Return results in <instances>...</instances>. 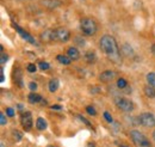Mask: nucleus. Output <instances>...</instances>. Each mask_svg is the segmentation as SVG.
<instances>
[{"mask_svg": "<svg viewBox=\"0 0 155 147\" xmlns=\"http://www.w3.org/2000/svg\"><path fill=\"white\" fill-rule=\"evenodd\" d=\"M55 35H56V39L60 42H67L71 38V32L64 29V28H58L55 30Z\"/></svg>", "mask_w": 155, "mask_h": 147, "instance_id": "8", "label": "nucleus"}, {"mask_svg": "<svg viewBox=\"0 0 155 147\" xmlns=\"http://www.w3.org/2000/svg\"><path fill=\"white\" fill-rule=\"evenodd\" d=\"M0 123H1V126H5L6 123H7V120H6V116H5V114H0Z\"/></svg>", "mask_w": 155, "mask_h": 147, "instance_id": "26", "label": "nucleus"}, {"mask_svg": "<svg viewBox=\"0 0 155 147\" xmlns=\"http://www.w3.org/2000/svg\"><path fill=\"white\" fill-rule=\"evenodd\" d=\"M78 117H79V118H80V120H81V121H82V122H85V123H86V125H87V126H91V123H90V122H88V121H87V120H86V118H85V117H82V116H81V115H78Z\"/></svg>", "mask_w": 155, "mask_h": 147, "instance_id": "31", "label": "nucleus"}, {"mask_svg": "<svg viewBox=\"0 0 155 147\" xmlns=\"http://www.w3.org/2000/svg\"><path fill=\"white\" fill-rule=\"evenodd\" d=\"M38 67L41 70H43V71H48L49 68H50V65L48 63V62H44V61H41L38 63Z\"/></svg>", "mask_w": 155, "mask_h": 147, "instance_id": "22", "label": "nucleus"}, {"mask_svg": "<svg viewBox=\"0 0 155 147\" xmlns=\"http://www.w3.org/2000/svg\"><path fill=\"white\" fill-rule=\"evenodd\" d=\"M150 50H152V53H153V55H155V44L152 46V48H150Z\"/></svg>", "mask_w": 155, "mask_h": 147, "instance_id": "34", "label": "nucleus"}, {"mask_svg": "<svg viewBox=\"0 0 155 147\" xmlns=\"http://www.w3.org/2000/svg\"><path fill=\"white\" fill-rule=\"evenodd\" d=\"M36 127H37L38 130H44L47 128V121L44 118H42V117H38L37 121H36Z\"/></svg>", "mask_w": 155, "mask_h": 147, "instance_id": "18", "label": "nucleus"}, {"mask_svg": "<svg viewBox=\"0 0 155 147\" xmlns=\"http://www.w3.org/2000/svg\"><path fill=\"white\" fill-rule=\"evenodd\" d=\"M58 86H60V81H58V79H51L50 81H49V84H48V89H49V91L50 92H56L58 89Z\"/></svg>", "mask_w": 155, "mask_h": 147, "instance_id": "13", "label": "nucleus"}, {"mask_svg": "<svg viewBox=\"0 0 155 147\" xmlns=\"http://www.w3.org/2000/svg\"><path fill=\"white\" fill-rule=\"evenodd\" d=\"M103 115H104V118H105V120H106V121H107L109 123H112V121H114V120H112V117H111V115H110V112H107V111H105V112H104Z\"/></svg>", "mask_w": 155, "mask_h": 147, "instance_id": "24", "label": "nucleus"}, {"mask_svg": "<svg viewBox=\"0 0 155 147\" xmlns=\"http://www.w3.org/2000/svg\"><path fill=\"white\" fill-rule=\"evenodd\" d=\"M146 79H147V81H148L149 85H152L153 87H155V72L148 73L147 74V77H146Z\"/></svg>", "mask_w": 155, "mask_h": 147, "instance_id": "20", "label": "nucleus"}, {"mask_svg": "<svg viewBox=\"0 0 155 147\" xmlns=\"http://www.w3.org/2000/svg\"><path fill=\"white\" fill-rule=\"evenodd\" d=\"M6 115L10 116V117H13L15 116V110L12 108H6Z\"/></svg>", "mask_w": 155, "mask_h": 147, "instance_id": "28", "label": "nucleus"}, {"mask_svg": "<svg viewBox=\"0 0 155 147\" xmlns=\"http://www.w3.org/2000/svg\"><path fill=\"white\" fill-rule=\"evenodd\" d=\"M86 111H87L90 115H92V116H96V115H97V111H96V109H94L93 107H87V108H86Z\"/></svg>", "mask_w": 155, "mask_h": 147, "instance_id": "25", "label": "nucleus"}, {"mask_svg": "<svg viewBox=\"0 0 155 147\" xmlns=\"http://www.w3.org/2000/svg\"><path fill=\"white\" fill-rule=\"evenodd\" d=\"M18 109H19V110L23 109V105H21V104H18Z\"/></svg>", "mask_w": 155, "mask_h": 147, "instance_id": "36", "label": "nucleus"}, {"mask_svg": "<svg viewBox=\"0 0 155 147\" xmlns=\"http://www.w3.org/2000/svg\"><path fill=\"white\" fill-rule=\"evenodd\" d=\"M117 86H118V89H125V87L128 86V83H127L125 79L119 78V79L117 80Z\"/></svg>", "mask_w": 155, "mask_h": 147, "instance_id": "21", "label": "nucleus"}, {"mask_svg": "<svg viewBox=\"0 0 155 147\" xmlns=\"http://www.w3.org/2000/svg\"><path fill=\"white\" fill-rule=\"evenodd\" d=\"M138 122L144 127H155V116L150 112H143L140 115Z\"/></svg>", "mask_w": 155, "mask_h": 147, "instance_id": "4", "label": "nucleus"}, {"mask_svg": "<svg viewBox=\"0 0 155 147\" xmlns=\"http://www.w3.org/2000/svg\"><path fill=\"white\" fill-rule=\"evenodd\" d=\"M119 147H127V146H119Z\"/></svg>", "mask_w": 155, "mask_h": 147, "instance_id": "39", "label": "nucleus"}, {"mask_svg": "<svg viewBox=\"0 0 155 147\" xmlns=\"http://www.w3.org/2000/svg\"><path fill=\"white\" fill-rule=\"evenodd\" d=\"M80 29L81 31L87 35V36H92L98 31V25L96 20L92 18H82L80 22Z\"/></svg>", "mask_w": 155, "mask_h": 147, "instance_id": "2", "label": "nucleus"}, {"mask_svg": "<svg viewBox=\"0 0 155 147\" xmlns=\"http://www.w3.org/2000/svg\"><path fill=\"white\" fill-rule=\"evenodd\" d=\"M13 136H15V140L16 141H19L20 139H21V134H20V132H18V130L13 132Z\"/></svg>", "mask_w": 155, "mask_h": 147, "instance_id": "29", "label": "nucleus"}, {"mask_svg": "<svg viewBox=\"0 0 155 147\" xmlns=\"http://www.w3.org/2000/svg\"><path fill=\"white\" fill-rule=\"evenodd\" d=\"M67 55H68V57H71V60H79L80 53H79V50H78L77 48L71 47V48H68V50H67Z\"/></svg>", "mask_w": 155, "mask_h": 147, "instance_id": "12", "label": "nucleus"}, {"mask_svg": "<svg viewBox=\"0 0 155 147\" xmlns=\"http://www.w3.org/2000/svg\"><path fill=\"white\" fill-rule=\"evenodd\" d=\"M20 122H21L23 128L25 129L26 132H29L30 129L32 128V125H34L31 112H30V111H25V112H23L21 116H20Z\"/></svg>", "mask_w": 155, "mask_h": 147, "instance_id": "6", "label": "nucleus"}, {"mask_svg": "<svg viewBox=\"0 0 155 147\" xmlns=\"http://www.w3.org/2000/svg\"><path fill=\"white\" fill-rule=\"evenodd\" d=\"M130 138L137 147H150L149 140L138 130H130Z\"/></svg>", "mask_w": 155, "mask_h": 147, "instance_id": "3", "label": "nucleus"}, {"mask_svg": "<svg viewBox=\"0 0 155 147\" xmlns=\"http://www.w3.org/2000/svg\"><path fill=\"white\" fill-rule=\"evenodd\" d=\"M0 147H5V146H4V144H2V142L0 144Z\"/></svg>", "mask_w": 155, "mask_h": 147, "instance_id": "38", "label": "nucleus"}, {"mask_svg": "<svg viewBox=\"0 0 155 147\" xmlns=\"http://www.w3.org/2000/svg\"><path fill=\"white\" fill-rule=\"evenodd\" d=\"M153 139H154V140H155V130H154V132H153Z\"/></svg>", "mask_w": 155, "mask_h": 147, "instance_id": "37", "label": "nucleus"}, {"mask_svg": "<svg viewBox=\"0 0 155 147\" xmlns=\"http://www.w3.org/2000/svg\"><path fill=\"white\" fill-rule=\"evenodd\" d=\"M115 77H116V72H114V71H105V72H103L99 75V80L103 81V83H110V81H112L115 79Z\"/></svg>", "mask_w": 155, "mask_h": 147, "instance_id": "9", "label": "nucleus"}, {"mask_svg": "<svg viewBox=\"0 0 155 147\" xmlns=\"http://www.w3.org/2000/svg\"><path fill=\"white\" fill-rule=\"evenodd\" d=\"M26 70H28V72H30V73H35V72L37 71V67L35 66V63H29L28 67H26Z\"/></svg>", "mask_w": 155, "mask_h": 147, "instance_id": "23", "label": "nucleus"}, {"mask_svg": "<svg viewBox=\"0 0 155 147\" xmlns=\"http://www.w3.org/2000/svg\"><path fill=\"white\" fill-rule=\"evenodd\" d=\"M13 77H15V83L19 86V87H23L24 85H23V78H21V71H20L19 68H17L16 71H15V73H13Z\"/></svg>", "mask_w": 155, "mask_h": 147, "instance_id": "14", "label": "nucleus"}, {"mask_svg": "<svg viewBox=\"0 0 155 147\" xmlns=\"http://www.w3.org/2000/svg\"><path fill=\"white\" fill-rule=\"evenodd\" d=\"M116 104L120 110L125 111V112H131L135 108L134 103L128 98H118L116 101Z\"/></svg>", "mask_w": 155, "mask_h": 147, "instance_id": "5", "label": "nucleus"}, {"mask_svg": "<svg viewBox=\"0 0 155 147\" xmlns=\"http://www.w3.org/2000/svg\"><path fill=\"white\" fill-rule=\"evenodd\" d=\"M8 60V56H7V54H4V53H1V59H0V63L1 65H4L6 61Z\"/></svg>", "mask_w": 155, "mask_h": 147, "instance_id": "27", "label": "nucleus"}, {"mask_svg": "<svg viewBox=\"0 0 155 147\" xmlns=\"http://www.w3.org/2000/svg\"><path fill=\"white\" fill-rule=\"evenodd\" d=\"M51 109H56V110H60V109H62V107H61V105H51Z\"/></svg>", "mask_w": 155, "mask_h": 147, "instance_id": "33", "label": "nucleus"}, {"mask_svg": "<svg viewBox=\"0 0 155 147\" xmlns=\"http://www.w3.org/2000/svg\"><path fill=\"white\" fill-rule=\"evenodd\" d=\"M43 5L47 9H49V10H54V9H56V7H58L61 5V2L58 0H44Z\"/></svg>", "mask_w": 155, "mask_h": 147, "instance_id": "11", "label": "nucleus"}, {"mask_svg": "<svg viewBox=\"0 0 155 147\" xmlns=\"http://www.w3.org/2000/svg\"><path fill=\"white\" fill-rule=\"evenodd\" d=\"M42 39L43 41H47V42H50V41H54L56 39V35H55V30H51V29H48L45 30L44 32H42Z\"/></svg>", "mask_w": 155, "mask_h": 147, "instance_id": "10", "label": "nucleus"}, {"mask_svg": "<svg viewBox=\"0 0 155 147\" xmlns=\"http://www.w3.org/2000/svg\"><path fill=\"white\" fill-rule=\"evenodd\" d=\"M56 60L60 63H63V65H69L71 63V57H67V56L64 55H58L56 56Z\"/></svg>", "mask_w": 155, "mask_h": 147, "instance_id": "19", "label": "nucleus"}, {"mask_svg": "<svg viewBox=\"0 0 155 147\" xmlns=\"http://www.w3.org/2000/svg\"><path fill=\"white\" fill-rule=\"evenodd\" d=\"M100 47L112 62H115L117 65L122 63V57H120L117 41L111 35H104L100 38Z\"/></svg>", "mask_w": 155, "mask_h": 147, "instance_id": "1", "label": "nucleus"}, {"mask_svg": "<svg viewBox=\"0 0 155 147\" xmlns=\"http://www.w3.org/2000/svg\"><path fill=\"white\" fill-rule=\"evenodd\" d=\"M12 26H13V28L16 29V31H17V32H18V34L20 35V36L23 37L24 39H25V41H28V42H29V43H31V44H37L36 39H35V38H34L32 36H31L30 34H28V32H26L25 30H23V29H21L20 26H18L17 24L12 23Z\"/></svg>", "mask_w": 155, "mask_h": 147, "instance_id": "7", "label": "nucleus"}, {"mask_svg": "<svg viewBox=\"0 0 155 147\" xmlns=\"http://www.w3.org/2000/svg\"><path fill=\"white\" fill-rule=\"evenodd\" d=\"M0 81L1 83H4V80H5V78H4V70H2V67H0Z\"/></svg>", "mask_w": 155, "mask_h": 147, "instance_id": "32", "label": "nucleus"}, {"mask_svg": "<svg viewBox=\"0 0 155 147\" xmlns=\"http://www.w3.org/2000/svg\"><path fill=\"white\" fill-rule=\"evenodd\" d=\"M144 93L147 97L149 98H155V87H153L152 85H148L144 87Z\"/></svg>", "mask_w": 155, "mask_h": 147, "instance_id": "17", "label": "nucleus"}, {"mask_svg": "<svg viewBox=\"0 0 155 147\" xmlns=\"http://www.w3.org/2000/svg\"><path fill=\"white\" fill-rule=\"evenodd\" d=\"M88 147H94V142H90V145H88Z\"/></svg>", "mask_w": 155, "mask_h": 147, "instance_id": "35", "label": "nucleus"}, {"mask_svg": "<svg viewBox=\"0 0 155 147\" xmlns=\"http://www.w3.org/2000/svg\"><path fill=\"white\" fill-rule=\"evenodd\" d=\"M28 101L31 103V104H35V103H39L42 102V96L38 93H30L28 96Z\"/></svg>", "mask_w": 155, "mask_h": 147, "instance_id": "15", "label": "nucleus"}, {"mask_svg": "<svg viewBox=\"0 0 155 147\" xmlns=\"http://www.w3.org/2000/svg\"><path fill=\"white\" fill-rule=\"evenodd\" d=\"M29 89H30L31 91H36V90H37V84H36V83H30V84H29Z\"/></svg>", "mask_w": 155, "mask_h": 147, "instance_id": "30", "label": "nucleus"}, {"mask_svg": "<svg viewBox=\"0 0 155 147\" xmlns=\"http://www.w3.org/2000/svg\"><path fill=\"white\" fill-rule=\"evenodd\" d=\"M85 60H86V62H88V63H93V62H96V60H97V56L96 54L93 53V52H87V53H85Z\"/></svg>", "mask_w": 155, "mask_h": 147, "instance_id": "16", "label": "nucleus"}]
</instances>
